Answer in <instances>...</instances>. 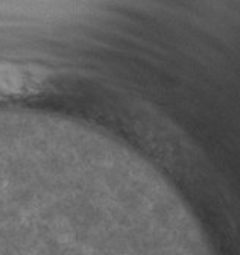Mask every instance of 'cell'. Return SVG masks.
Masks as SVG:
<instances>
[{"instance_id": "6da1fadb", "label": "cell", "mask_w": 240, "mask_h": 255, "mask_svg": "<svg viewBox=\"0 0 240 255\" xmlns=\"http://www.w3.org/2000/svg\"><path fill=\"white\" fill-rule=\"evenodd\" d=\"M53 73L37 64L0 61V102H14L43 94Z\"/></svg>"}]
</instances>
